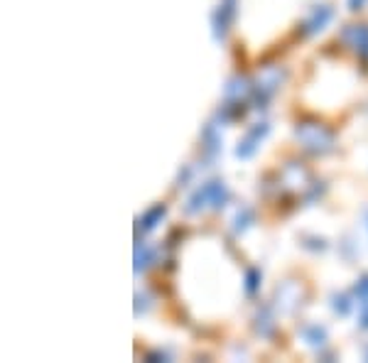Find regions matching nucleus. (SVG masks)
Returning <instances> with one entry per match:
<instances>
[{
	"mask_svg": "<svg viewBox=\"0 0 368 363\" xmlns=\"http://www.w3.org/2000/svg\"><path fill=\"white\" fill-rule=\"evenodd\" d=\"M226 196L228 194H226V186H223V182H209V184H204L194 196H191L186 211L196 213V211L206 209V206H214V209H218V206H223Z\"/></svg>",
	"mask_w": 368,
	"mask_h": 363,
	"instance_id": "1",
	"label": "nucleus"
},
{
	"mask_svg": "<svg viewBox=\"0 0 368 363\" xmlns=\"http://www.w3.org/2000/svg\"><path fill=\"white\" fill-rule=\"evenodd\" d=\"M297 138H300L302 145L312 152H327L329 147H332V133L324 130L322 125H312V123L300 125L297 128Z\"/></svg>",
	"mask_w": 368,
	"mask_h": 363,
	"instance_id": "2",
	"label": "nucleus"
},
{
	"mask_svg": "<svg viewBox=\"0 0 368 363\" xmlns=\"http://www.w3.org/2000/svg\"><path fill=\"white\" fill-rule=\"evenodd\" d=\"M265 135H268V125H265V123H260V125H255L253 130H250L248 135H245L243 140H241V145H238L236 155H238V157H250V155H253L255 150H258L260 140H263Z\"/></svg>",
	"mask_w": 368,
	"mask_h": 363,
	"instance_id": "3",
	"label": "nucleus"
},
{
	"mask_svg": "<svg viewBox=\"0 0 368 363\" xmlns=\"http://www.w3.org/2000/svg\"><path fill=\"white\" fill-rule=\"evenodd\" d=\"M344 40L349 42L359 55L368 57V28L366 25H351V28L344 32Z\"/></svg>",
	"mask_w": 368,
	"mask_h": 363,
	"instance_id": "4",
	"label": "nucleus"
},
{
	"mask_svg": "<svg viewBox=\"0 0 368 363\" xmlns=\"http://www.w3.org/2000/svg\"><path fill=\"white\" fill-rule=\"evenodd\" d=\"M236 0H223V5L218 8V13H216V20H214V25H216V37H223L226 35V30H228V25H231V18H233V13H236Z\"/></svg>",
	"mask_w": 368,
	"mask_h": 363,
	"instance_id": "5",
	"label": "nucleus"
},
{
	"mask_svg": "<svg viewBox=\"0 0 368 363\" xmlns=\"http://www.w3.org/2000/svg\"><path fill=\"white\" fill-rule=\"evenodd\" d=\"M329 18H332V10L329 8H319V10H314V15H312V20L305 25L307 32H317V30H322L324 25L329 23Z\"/></svg>",
	"mask_w": 368,
	"mask_h": 363,
	"instance_id": "6",
	"label": "nucleus"
},
{
	"mask_svg": "<svg viewBox=\"0 0 368 363\" xmlns=\"http://www.w3.org/2000/svg\"><path fill=\"white\" fill-rule=\"evenodd\" d=\"M162 216H165V206H162V204L155 206V209H152V211H147V213H145V218H143V223H145V226H143V228H145V231H150V228L157 226V221H160V218H162Z\"/></svg>",
	"mask_w": 368,
	"mask_h": 363,
	"instance_id": "7",
	"label": "nucleus"
},
{
	"mask_svg": "<svg viewBox=\"0 0 368 363\" xmlns=\"http://www.w3.org/2000/svg\"><path fill=\"white\" fill-rule=\"evenodd\" d=\"M305 336H307V341L312 346H322L324 344V329H319V327H309L305 329Z\"/></svg>",
	"mask_w": 368,
	"mask_h": 363,
	"instance_id": "8",
	"label": "nucleus"
},
{
	"mask_svg": "<svg viewBox=\"0 0 368 363\" xmlns=\"http://www.w3.org/2000/svg\"><path fill=\"white\" fill-rule=\"evenodd\" d=\"M356 295H359L364 302H368V277H364V280L356 285Z\"/></svg>",
	"mask_w": 368,
	"mask_h": 363,
	"instance_id": "9",
	"label": "nucleus"
},
{
	"mask_svg": "<svg viewBox=\"0 0 368 363\" xmlns=\"http://www.w3.org/2000/svg\"><path fill=\"white\" fill-rule=\"evenodd\" d=\"M255 277H258V272H250V275H248V292H250V295H253V292H255Z\"/></svg>",
	"mask_w": 368,
	"mask_h": 363,
	"instance_id": "10",
	"label": "nucleus"
},
{
	"mask_svg": "<svg viewBox=\"0 0 368 363\" xmlns=\"http://www.w3.org/2000/svg\"><path fill=\"white\" fill-rule=\"evenodd\" d=\"M361 327L368 329V302H364V314H361Z\"/></svg>",
	"mask_w": 368,
	"mask_h": 363,
	"instance_id": "11",
	"label": "nucleus"
},
{
	"mask_svg": "<svg viewBox=\"0 0 368 363\" xmlns=\"http://www.w3.org/2000/svg\"><path fill=\"white\" fill-rule=\"evenodd\" d=\"M366 221H368V211H366Z\"/></svg>",
	"mask_w": 368,
	"mask_h": 363,
	"instance_id": "12",
	"label": "nucleus"
}]
</instances>
